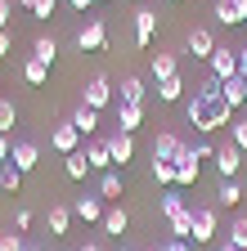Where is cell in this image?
Returning a JSON list of instances; mask_svg holds the SVG:
<instances>
[{
  "instance_id": "1",
  "label": "cell",
  "mask_w": 247,
  "mask_h": 251,
  "mask_svg": "<svg viewBox=\"0 0 247 251\" xmlns=\"http://www.w3.org/2000/svg\"><path fill=\"white\" fill-rule=\"evenodd\" d=\"M229 121H234V112H229V103L220 99V81L207 76V81L193 90V99H189V126H193V130H202V135H211V130H229Z\"/></svg>"
},
{
  "instance_id": "2",
  "label": "cell",
  "mask_w": 247,
  "mask_h": 251,
  "mask_svg": "<svg viewBox=\"0 0 247 251\" xmlns=\"http://www.w3.org/2000/svg\"><path fill=\"white\" fill-rule=\"evenodd\" d=\"M77 50H81V54H99V50H108V27H104L99 18H90V23L77 31Z\"/></svg>"
},
{
  "instance_id": "3",
  "label": "cell",
  "mask_w": 247,
  "mask_h": 251,
  "mask_svg": "<svg viewBox=\"0 0 247 251\" xmlns=\"http://www.w3.org/2000/svg\"><path fill=\"white\" fill-rule=\"evenodd\" d=\"M207 68H211V76H216V81H229V76H238V50H229V45H216V54L207 58Z\"/></svg>"
},
{
  "instance_id": "4",
  "label": "cell",
  "mask_w": 247,
  "mask_h": 251,
  "mask_svg": "<svg viewBox=\"0 0 247 251\" xmlns=\"http://www.w3.org/2000/svg\"><path fill=\"white\" fill-rule=\"evenodd\" d=\"M238 166H243V148L234 139L216 144V171H220V179H238Z\"/></svg>"
},
{
  "instance_id": "5",
  "label": "cell",
  "mask_w": 247,
  "mask_h": 251,
  "mask_svg": "<svg viewBox=\"0 0 247 251\" xmlns=\"http://www.w3.org/2000/svg\"><path fill=\"white\" fill-rule=\"evenodd\" d=\"M81 103L95 108V112H104V108L112 103V85H108V76H90V81H85V94H81Z\"/></svg>"
},
{
  "instance_id": "6",
  "label": "cell",
  "mask_w": 247,
  "mask_h": 251,
  "mask_svg": "<svg viewBox=\"0 0 247 251\" xmlns=\"http://www.w3.org/2000/svg\"><path fill=\"white\" fill-rule=\"evenodd\" d=\"M50 148H54V152H63V157L77 152V148H81V130H77L72 121H58L54 130H50Z\"/></svg>"
},
{
  "instance_id": "7",
  "label": "cell",
  "mask_w": 247,
  "mask_h": 251,
  "mask_svg": "<svg viewBox=\"0 0 247 251\" xmlns=\"http://www.w3.org/2000/svg\"><path fill=\"white\" fill-rule=\"evenodd\" d=\"M104 211H108V202H104L99 193H81V198L72 202V215H77V220H85V225H99Z\"/></svg>"
},
{
  "instance_id": "8",
  "label": "cell",
  "mask_w": 247,
  "mask_h": 251,
  "mask_svg": "<svg viewBox=\"0 0 247 251\" xmlns=\"http://www.w3.org/2000/svg\"><path fill=\"white\" fill-rule=\"evenodd\" d=\"M189 211H193V238L189 242H198V247L211 242L216 238V211L211 206H189Z\"/></svg>"
},
{
  "instance_id": "9",
  "label": "cell",
  "mask_w": 247,
  "mask_h": 251,
  "mask_svg": "<svg viewBox=\"0 0 247 251\" xmlns=\"http://www.w3.org/2000/svg\"><path fill=\"white\" fill-rule=\"evenodd\" d=\"M184 148H189V144H184L180 135H158V139H153V162H180Z\"/></svg>"
},
{
  "instance_id": "10",
  "label": "cell",
  "mask_w": 247,
  "mask_h": 251,
  "mask_svg": "<svg viewBox=\"0 0 247 251\" xmlns=\"http://www.w3.org/2000/svg\"><path fill=\"white\" fill-rule=\"evenodd\" d=\"M184 50H189L193 58H211L216 54V36H211L207 27H193L189 36H184Z\"/></svg>"
},
{
  "instance_id": "11",
  "label": "cell",
  "mask_w": 247,
  "mask_h": 251,
  "mask_svg": "<svg viewBox=\"0 0 247 251\" xmlns=\"http://www.w3.org/2000/svg\"><path fill=\"white\" fill-rule=\"evenodd\" d=\"M9 162H14V166L27 175V171H36V162H41V148H36L32 139H18V144H14V152H9Z\"/></svg>"
},
{
  "instance_id": "12",
  "label": "cell",
  "mask_w": 247,
  "mask_h": 251,
  "mask_svg": "<svg viewBox=\"0 0 247 251\" xmlns=\"http://www.w3.org/2000/svg\"><path fill=\"white\" fill-rule=\"evenodd\" d=\"M99 229H104V233H112V238H121V233L131 229V215H126V206L108 202V211H104V220H99Z\"/></svg>"
},
{
  "instance_id": "13",
  "label": "cell",
  "mask_w": 247,
  "mask_h": 251,
  "mask_svg": "<svg viewBox=\"0 0 247 251\" xmlns=\"http://www.w3.org/2000/svg\"><path fill=\"white\" fill-rule=\"evenodd\" d=\"M108 152H112V166H126L135 157V135H126V130L108 135Z\"/></svg>"
},
{
  "instance_id": "14",
  "label": "cell",
  "mask_w": 247,
  "mask_h": 251,
  "mask_svg": "<svg viewBox=\"0 0 247 251\" xmlns=\"http://www.w3.org/2000/svg\"><path fill=\"white\" fill-rule=\"evenodd\" d=\"M153 31H158V14L153 9H135V45H153Z\"/></svg>"
},
{
  "instance_id": "15",
  "label": "cell",
  "mask_w": 247,
  "mask_h": 251,
  "mask_svg": "<svg viewBox=\"0 0 247 251\" xmlns=\"http://www.w3.org/2000/svg\"><path fill=\"white\" fill-rule=\"evenodd\" d=\"M85 162H90V171H112L108 139H90V144H85Z\"/></svg>"
},
{
  "instance_id": "16",
  "label": "cell",
  "mask_w": 247,
  "mask_h": 251,
  "mask_svg": "<svg viewBox=\"0 0 247 251\" xmlns=\"http://www.w3.org/2000/svg\"><path fill=\"white\" fill-rule=\"evenodd\" d=\"M139 121H144V103H117V130L135 135V130H139Z\"/></svg>"
},
{
  "instance_id": "17",
  "label": "cell",
  "mask_w": 247,
  "mask_h": 251,
  "mask_svg": "<svg viewBox=\"0 0 247 251\" xmlns=\"http://www.w3.org/2000/svg\"><path fill=\"white\" fill-rule=\"evenodd\" d=\"M189 184H198V162H193V152L184 148V157L175 162V188H189Z\"/></svg>"
},
{
  "instance_id": "18",
  "label": "cell",
  "mask_w": 247,
  "mask_h": 251,
  "mask_svg": "<svg viewBox=\"0 0 247 251\" xmlns=\"http://www.w3.org/2000/svg\"><path fill=\"white\" fill-rule=\"evenodd\" d=\"M68 121H72V126H77V130H81V139L99 130V112H95V108H85V103H77V112H72Z\"/></svg>"
},
{
  "instance_id": "19",
  "label": "cell",
  "mask_w": 247,
  "mask_h": 251,
  "mask_svg": "<svg viewBox=\"0 0 247 251\" xmlns=\"http://www.w3.org/2000/svg\"><path fill=\"white\" fill-rule=\"evenodd\" d=\"M220 99L229 103V112H234V108H247V99H243V76H229V81H220Z\"/></svg>"
},
{
  "instance_id": "20",
  "label": "cell",
  "mask_w": 247,
  "mask_h": 251,
  "mask_svg": "<svg viewBox=\"0 0 247 251\" xmlns=\"http://www.w3.org/2000/svg\"><path fill=\"white\" fill-rule=\"evenodd\" d=\"M216 202H220V206H238L243 202V184L238 179H220V184H216Z\"/></svg>"
},
{
  "instance_id": "21",
  "label": "cell",
  "mask_w": 247,
  "mask_h": 251,
  "mask_svg": "<svg viewBox=\"0 0 247 251\" xmlns=\"http://www.w3.org/2000/svg\"><path fill=\"white\" fill-rule=\"evenodd\" d=\"M158 99H162V103L184 99V76H180V72H175V76H166V81H158Z\"/></svg>"
},
{
  "instance_id": "22",
  "label": "cell",
  "mask_w": 247,
  "mask_h": 251,
  "mask_svg": "<svg viewBox=\"0 0 247 251\" xmlns=\"http://www.w3.org/2000/svg\"><path fill=\"white\" fill-rule=\"evenodd\" d=\"M63 175H68V179H85V175H90V162H85V152H81V148L63 157Z\"/></svg>"
},
{
  "instance_id": "23",
  "label": "cell",
  "mask_w": 247,
  "mask_h": 251,
  "mask_svg": "<svg viewBox=\"0 0 247 251\" xmlns=\"http://www.w3.org/2000/svg\"><path fill=\"white\" fill-rule=\"evenodd\" d=\"M175 72H180L175 54H166V50H158V54H153V76H158V81H166V76H175Z\"/></svg>"
},
{
  "instance_id": "24",
  "label": "cell",
  "mask_w": 247,
  "mask_h": 251,
  "mask_svg": "<svg viewBox=\"0 0 247 251\" xmlns=\"http://www.w3.org/2000/svg\"><path fill=\"white\" fill-rule=\"evenodd\" d=\"M23 81H27V85H45V81H50V68H45V63H41L36 54L23 63Z\"/></svg>"
},
{
  "instance_id": "25",
  "label": "cell",
  "mask_w": 247,
  "mask_h": 251,
  "mask_svg": "<svg viewBox=\"0 0 247 251\" xmlns=\"http://www.w3.org/2000/svg\"><path fill=\"white\" fill-rule=\"evenodd\" d=\"M99 198H104V202H121V175H117V171H104V179H99Z\"/></svg>"
},
{
  "instance_id": "26",
  "label": "cell",
  "mask_w": 247,
  "mask_h": 251,
  "mask_svg": "<svg viewBox=\"0 0 247 251\" xmlns=\"http://www.w3.org/2000/svg\"><path fill=\"white\" fill-rule=\"evenodd\" d=\"M180 211H189V202H184V193H180V188L171 184L166 193H162V215L171 220V215H180Z\"/></svg>"
},
{
  "instance_id": "27",
  "label": "cell",
  "mask_w": 247,
  "mask_h": 251,
  "mask_svg": "<svg viewBox=\"0 0 247 251\" xmlns=\"http://www.w3.org/2000/svg\"><path fill=\"white\" fill-rule=\"evenodd\" d=\"M68 225H72V206L54 202L50 206V233H68Z\"/></svg>"
},
{
  "instance_id": "28",
  "label": "cell",
  "mask_w": 247,
  "mask_h": 251,
  "mask_svg": "<svg viewBox=\"0 0 247 251\" xmlns=\"http://www.w3.org/2000/svg\"><path fill=\"white\" fill-rule=\"evenodd\" d=\"M32 54H36V58L45 63V68H54V58H58V41H54V36H36Z\"/></svg>"
},
{
  "instance_id": "29",
  "label": "cell",
  "mask_w": 247,
  "mask_h": 251,
  "mask_svg": "<svg viewBox=\"0 0 247 251\" xmlns=\"http://www.w3.org/2000/svg\"><path fill=\"white\" fill-rule=\"evenodd\" d=\"M166 225H171V238H193V211H180V215H171Z\"/></svg>"
},
{
  "instance_id": "30",
  "label": "cell",
  "mask_w": 247,
  "mask_h": 251,
  "mask_svg": "<svg viewBox=\"0 0 247 251\" xmlns=\"http://www.w3.org/2000/svg\"><path fill=\"white\" fill-rule=\"evenodd\" d=\"M144 81L139 76H126V81H121V103H144Z\"/></svg>"
},
{
  "instance_id": "31",
  "label": "cell",
  "mask_w": 247,
  "mask_h": 251,
  "mask_svg": "<svg viewBox=\"0 0 247 251\" xmlns=\"http://www.w3.org/2000/svg\"><path fill=\"white\" fill-rule=\"evenodd\" d=\"M211 14H216V23H220V27H238V23H243V14L229 5V0H216V9H211Z\"/></svg>"
},
{
  "instance_id": "32",
  "label": "cell",
  "mask_w": 247,
  "mask_h": 251,
  "mask_svg": "<svg viewBox=\"0 0 247 251\" xmlns=\"http://www.w3.org/2000/svg\"><path fill=\"white\" fill-rule=\"evenodd\" d=\"M0 188H5V193H18V188H23V171H18L14 162L0 166Z\"/></svg>"
},
{
  "instance_id": "33",
  "label": "cell",
  "mask_w": 247,
  "mask_h": 251,
  "mask_svg": "<svg viewBox=\"0 0 247 251\" xmlns=\"http://www.w3.org/2000/svg\"><path fill=\"white\" fill-rule=\"evenodd\" d=\"M18 126V103L14 99H0V135H9Z\"/></svg>"
},
{
  "instance_id": "34",
  "label": "cell",
  "mask_w": 247,
  "mask_h": 251,
  "mask_svg": "<svg viewBox=\"0 0 247 251\" xmlns=\"http://www.w3.org/2000/svg\"><path fill=\"white\" fill-rule=\"evenodd\" d=\"M153 179H158L162 188H171L175 184V162H153Z\"/></svg>"
},
{
  "instance_id": "35",
  "label": "cell",
  "mask_w": 247,
  "mask_h": 251,
  "mask_svg": "<svg viewBox=\"0 0 247 251\" xmlns=\"http://www.w3.org/2000/svg\"><path fill=\"white\" fill-rule=\"evenodd\" d=\"M229 242H234L238 251H247V215H238L234 225H229Z\"/></svg>"
},
{
  "instance_id": "36",
  "label": "cell",
  "mask_w": 247,
  "mask_h": 251,
  "mask_svg": "<svg viewBox=\"0 0 247 251\" xmlns=\"http://www.w3.org/2000/svg\"><path fill=\"white\" fill-rule=\"evenodd\" d=\"M229 139L247 152V117H234V121H229Z\"/></svg>"
},
{
  "instance_id": "37",
  "label": "cell",
  "mask_w": 247,
  "mask_h": 251,
  "mask_svg": "<svg viewBox=\"0 0 247 251\" xmlns=\"http://www.w3.org/2000/svg\"><path fill=\"white\" fill-rule=\"evenodd\" d=\"M58 9V0H32V18H50Z\"/></svg>"
},
{
  "instance_id": "38",
  "label": "cell",
  "mask_w": 247,
  "mask_h": 251,
  "mask_svg": "<svg viewBox=\"0 0 247 251\" xmlns=\"http://www.w3.org/2000/svg\"><path fill=\"white\" fill-rule=\"evenodd\" d=\"M23 233H0V251H23Z\"/></svg>"
},
{
  "instance_id": "39",
  "label": "cell",
  "mask_w": 247,
  "mask_h": 251,
  "mask_svg": "<svg viewBox=\"0 0 247 251\" xmlns=\"http://www.w3.org/2000/svg\"><path fill=\"white\" fill-rule=\"evenodd\" d=\"M189 152H193V162H207V157H216V144H189Z\"/></svg>"
},
{
  "instance_id": "40",
  "label": "cell",
  "mask_w": 247,
  "mask_h": 251,
  "mask_svg": "<svg viewBox=\"0 0 247 251\" xmlns=\"http://www.w3.org/2000/svg\"><path fill=\"white\" fill-rule=\"evenodd\" d=\"M14 229H18V233L32 229V211H27V206H18V211H14Z\"/></svg>"
},
{
  "instance_id": "41",
  "label": "cell",
  "mask_w": 247,
  "mask_h": 251,
  "mask_svg": "<svg viewBox=\"0 0 247 251\" xmlns=\"http://www.w3.org/2000/svg\"><path fill=\"white\" fill-rule=\"evenodd\" d=\"M162 251H193V247H189V238H171V242H162Z\"/></svg>"
},
{
  "instance_id": "42",
  "label": "cell",
  "mask_w": 247,
  "mask_h": 251,
  "mask_svg": "<svg viewBox=\"0 0 247 251\" xmlns=\"http://www.w3.org/2000/svg\"><path fill=\"white\" fill-rule=\"evenodd\" d=\"M14 50V36H9V27H0V58H5Z\"/></svg>"
},
{
  "instance_id": "43",
  "label": "cell",
  "mask_w": 247,
  "mask_h": 251,
  "mask_svg": "<svg viewBox=\"0 0 247 251\" xmlns=\"http://www.w3.org/2000/svg\"><path fill=\"white\" fill-rule=\"evenodd\" d=\"M9 152H14V144H9V135H0V166L9 162Z\"/></svg>"
},
{
  "instance_id": "44",
  "label": "cell",
  "mask_w": 247,
  "mask_h": 251,
  "mask_svg": "<svg viewBox=\"0 0 247 251\" xmlns=\"http://www.w3.org/2000/svg\"><path fill=\"white\" fill-rule=\"evenodd\" d=\"M238 76H247V45H238Z\"/></svg>"
},
{
  "instance_id": "45",
  "label": "cell",
  "mask_w": 247,
  "mask_h": 251,
  "mask_svg": "<svg viewBox=\"0 0 247 251\" xmlns=\"http://www.w3.org/2000/svg\"><path fill=\"white\" fill-rule=\"evenodd\" d=\"M0 27H9V0H0Z\"/></svg>"
},
{
  "instance_id": "46",
  "label": "cell",
  "mask_w": 247,
  "mask_h": 251,
  "mask_svg": "<svg viewBox=\"0 0 247 251\" xmlns=\"http://www.w3.org/2000/svg\"><path fill=\"white\" fill-rule=\"evenodd\" d=\"M68 5H72V9H81V14H85V9H90V5H95V0H68Z\"/></svg>"
},
{
  "instance_id": "47",
  "label": "cell",
  "mask_w": 247,
  "mask_h": 251,
  "mask_svg": "<svg viewBox=\"0 0 247 251\" xmlns=\"http://www.w3.org/2000/svg\"><path fill=\"white\" fill-rule=\"evenodd\" d=\"M229 5H234V9L243 14V23H247V0H229Z\"/></svg>"
},
{
  "instance_id": "48",
  "label": "cell",
  "mask_w": 247,
  "mask_h": 251,
  "mask_svg": "<svg viewBox=\"0 0 247 251\" xmlns=\"http://www.w3.org/2000/svg\"><path fill=\"white\" fill-rule=\"evenodd\" d=\"M77 251H104V247H99V242H81Z\"/></svg>"
},
{
  "instance_id": "49",
  "label": "cell",
  "mask_w": 247,
  "mask_h": 251,
  "mask_svg": "<svg viewBox=\"0 0 247 251\" xmlns=\"http://www.w3.org/2000/svg\"><path fill=\"white\" fill-rule=\"evenodd\" d=\"M216 251H238V247H234V242H220V247H216Z\"/></svg>"
},
{
  "instance_id": "50",
  "label": "cell",
  "mask_w": 247,
  "mask_h": 251,
  "mask_svg": "<svg viewBox=\"0 0 247 251\" xmlns=\"http://www.w3.org/2000/svg\"><path fill=\"white\" fill-rule=\"evenodd\" d=\"M23 251H41V247H32V242H27V247H23Z\"/></svg>"
},
{
  "instance_id": "51",
  "label": "cell",
  "mask_w": 247,
  "mask_h": 251,
  "mask_svg": "<svg viewBox=\"0 0 247 251\" xmlns=\"http://www.w3.org/2000/svg\"><path fill=\"white\" fill-rule=\"evenodd\" d=\"M243 99H247V76H243Z\"/></svg>"
},
{
  "instance_id": "52",
  "label": "cell",
  "mask_w": 247,
  "mask_h": 251,
  "mask_svg": "<svg viewBox=\"0 0 247 251\" xmlns=\"http://www.w3.org/2000/svg\"><path fill=\"white\" fill-rule=\"evenodd\" d=\"M171 5H184V0H171Z\"/></svg>"
},
{
  "instance_id": "53",
  "label": "cell",
  "mask_w": 247,
  "mask_h": 251,
  "mask_svg": "<svg viewBox=\"0 0 247 251\" xmlns=\"http://www.w3.org/2000/svg\"><path fill=\"white\" fill-rule=\"evenodd\" d=\"M121 251H135V247H121Z\"/></svg>"
},
{
  "instance_id": "54",
  "label": "cell",
  "mask_w": 247,
  "mask_h": 251,
  "mask_svg": "<svg viewBox=\"0 0 247 251\" xmlns=\"http://www.w3.org/2000/svg\"><path fill=\"white\" fill-rule=\"evenodd\" d=\"M95 5H104V0H95Z\"/></svg>"
},
{
  "instance_id": "55",
  "label": "cell",
  "mask_w": 247,
  "mask_h": 251,
  "mask_svg": "<svg viewBox=\"0 0 247 251\" xmlns=\"http://www.w3.org/2000/svg\"><path fill=\"white\" fill-rule=\"evenodd\" d=\"M158 251H162V247H158Z\"/></svg>"
}]
</instances>
